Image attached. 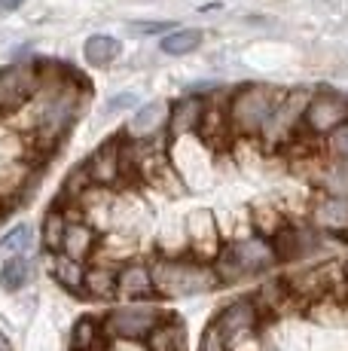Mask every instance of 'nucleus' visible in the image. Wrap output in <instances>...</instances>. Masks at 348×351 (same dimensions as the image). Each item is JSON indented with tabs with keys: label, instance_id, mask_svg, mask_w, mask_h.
<instances>
[{
	"label": "nucleus",
	"instance_id": "nucleus-1",
	"mask_svg": "<svg viewBox=\"0 0 348 351\" xmlns=\"http://www.w3.org/2000/svg\"><path fill=\"white\" fill-rule=\"evenodd\" d=\"M153 290L162 300H184V296L208 293L220 287V278L208 260H186V256H162L150 266Z\"/></svg>",
	"mask_w": 348,
	"mask_h": 351
},
{
	"label": "nucleus",
	"instance_id": "nucleus-2",
	"mask_svg": "<svg viewBox=\"0 0 348 351\" xmlns=\"http://www.w3.org/2000/svg\"><path fill=\"white\" fill-rule=\"evenodd\" d=\"M278 263L275 247H272L269 235H245L229 245H223L211 256V266L217 272L220 285H236V281L247 278V275H260Z\"/></svg>",
	"mask_w": 348,
	"mask_h": 351
},
{
	"label": "nucleus",
	"instance_id": "nucleus-3",
	"mask_svg": "<svg viewBox=\"0 0 348 351\" xmlns=\"http://www.w3.org/2000/svg\"><path fill=\"white\" fill-rule=\"evenodd\" d=\"M278 98L281 92H275L272 86L247 83L242 89H236L229 101H226V117H229L232 134H238V138H260Z\"/></svg>",
	"mask_w": 348,
	"mask_h": 351
},
{
	"label": "nucleus",
	"instance_id": "nucleus-4",
	"mask_svg": "<svg viewBox=\"0 0 348 351\" xmlns=\"http://www.w3.org/2000/svg\"><path fill=\"white\" fill-rule=\"evenodd\" d=\"M165 318V312L153 302H129V306H119L113 312L104 315L101 330L104 339H138L144 342L147 333Z\"/></svg>",
	"mask_w": 348,
	"mask_h": 351
},
{
	"label": "nucleus",
	"instance_id": "nucleus-5",
	"mask_svg": "<svg viewBox=\"0 0 348 351\" xmlns=\"http://www.w3.org/2000/svg\"><path fill=\"white\" fill-rule=\"evenodd\" d=\"M309 98H312L309 89H293L275 101L269 123H266L263 134H260V138L266 141V147H281L293 138V132L303 125V113H306Z\"/></svg>",
	"mask_w": 348,
	"mask_h": 351
},
{
	"label": "nucleus",
	"instance_id": "nucleus-6",
	"mask_svg": "<svg viewBox=\"0 0 348 351\" xmlns=\"http://www.w3.org/2000/svg\"><path fill=\"white\" fill-rule=\"evenodd\" d=\"M284 285L293 293V300L314 302L321 296H327L330 290H336L339 285H345V269L343 263H318V266H309L303 272L287 275Z\"/></svg>",
	"mask_w": 348,
	"mask_h": 351
},
{
	"label": "nucleus",
	"instance_id": "nucleus-7",
	"mask_svg": "<svg viewBox=\"0 0 348 351\" xmlns=\"http://www.w3.org/2000/svg\"><path fill=\"white\" fill-rule=\"evenodd\" d=\"M348 119V98L339 92H312L303 113V128L309 134H330Z\"/></svg>",
	"mask_w": 348,
	"mask_h": 351
},
{
	"label": "nucleus",
	"instance_id": "nucleus-8",
	"mask_svg": "<svg viewBox=\"0 0 348 351\" xmlns=\"http://www.w3.org/2000/svg\"><path fill=\"white\" fill-rule=\"evenodd\" d=\"M40 89V73L31 64H10L0 71V113L22 110Z\"/></svg>",
	"mask_w": 348,
	"mask_h": 351
},
{
	"label": "nucleus",
	"instance_id": "nucleus-9",
	"mask_svg": "<svg viewBox=\"0 0 348 351\" xmlns=\"http://www.w3.org/2000/svg\"><path fill=\"white\" fill-rule=\"evenodd\" d=\"M86 171H89L92 184L110 190V186L123 184V138L101 144L89 159H86Z\"/></svg>",
	"mask_w": 348,
	"mask_h": 351
},
{
	"label": "nucleus",
	"instance_id": "nucleus-10",
	"mask_svg": "<svg viewBox=\"0 0 348 351\" xmlns=\"http://www.w3.org/2000/svg\"><path fill=\"white\" fill-rule=\"evenodd\" d=\"M272 247H275L278 263H297L312 256L321 247L318 229H303V226H281L272 235Z\"/></svg>",
	"mask_w": 348,
	"mask_h": 351
},
{
	"label": "nucleus",
	"instance_id": "nucleus-11",
	"mask_svg": "<svg viewBox=\"0 0 348 351\" xmlns=\"http://www.w3.org/2000/svg\"><path fill=\"white\" fill-rule=\"evenodd\" d=\"M169 113H171L169 101H147V104H140L138 110L129 117L123 138H129V141H153L159 132L169 128Z\"/></svg>",
	"mask_w": 348,
	"mask_h": 351
},
{
	"label": "nucleus",
	"instance_id": "nucleus-12",
	"mask_svg": "<svg viewBox=\"0 0 348 351\" xmlns=\"http://www.w3.org/2000/svg\"><path fill=\"white\" fill-rule=\"evenodd\" d=\"M257 321H260V315H257L253 300H238V302H232V306H226L211 324L223 333V339L229 342V348H232L238 339H245V336H251L253 330H257Z\"/></svg>",
	"mask_w": 348,
	"mask_h": 351
},
{
	"label": "nucleus",
	"instance_id": "nucleus-13",
	"mask_svg": "<svg viewBox=\"0 0 348 351\" xmlns=\"http://www.w3.org/2000/svg\"><path fill=\"white\" fill-rule=\"evenodd\" d=\"M312 223L318 232L327 235H339V239H348V195H330L314 202L312 208Z\"/></svg>",
	"mask_w": 348,
	"mask_h": 351
},
{
	"label": "nucleus",
	"instance_id": "nucleus-14",
	"mask_svg": "<svg viewBox=\"0 0 348 351\" xmlns=\"http://www.w3.org/2000/svg\"><path fill=\"white\" fill-rule=\"evenodd\" d=\"M116 296L125 302H144L150 296H156L150 266H144V263H123L116 269Z\"/></svg>",
	"mask_w": 348,
	"mask_h": 351
},
{
	"label": "nucleus",
	"instance_id": "nucleus-15",
	"mask_svg": "<svg viewBox=\"0 0 348 351\" xmlns=\"http://www.w3.org/2000/svg\"><path fill=\"white\" fill-rule=\"evenodd\" d=\"M98 241H101V235H98V229L92 226L89 220H68L64 239H62V251L58 254L71 256V260H77V263H86L98 251Z\"/></svg>",
	"mask_w": 348,
	"mask_h": 351
},
{
	"label": "nucleus",
	"instance_id": "nucleus-16",
	"mask_svg": "<svg viewBox=\"0 0 348 351\" xmlns=\"http://www.w3.org/2000/svg\"><path fill=\"white\" fill-rule=\"evenodd\" d=\"M202 113H205V98L199 95H184L177 104H171L169 113V138H190V134L199 132V123H202Z\"/></svg>",
	"mask_w": 348,
	"mask_h": 351
},
{
	"label": "nucleus",
	"instance_id": "nucleus-17",
	"mask_svg": "<svg viewBox=\"0 0 348 351\" xmlns=\"http://www.w3.org/2000/svg\"><path fill=\"white\" fill-rule=\"evenodd\" d=\"M186 241L192 245V251L199 254V260L205 256H214L220 251L217 247V229H214V220L208 211H196L186 217Z\"/></svg>",
	"mask_w": 348,
	"mask_h": 351
},
{
	"label": "nucleus",
	"instance_id": "nucleus-18",
	"mask_svg": "<svg viewBox=\"0 0 348 351\" xmlns=\"http://www.w3.org/2000/svg\"><path fill=\"white\" fill-rule=\"evenodd\" d=\"M144 342H147V351H186V327H184V321L165 315L147 333Z\"/></svg>",
	"mask_w": 348,
	"mask_h": 351
},
{
	"label": "nucleus",
	"instance_id": "nucleus-19",
	"mask_svg": "<svg viewBox=\"0 0 348 351\" xmlns=\"http://www.w3.org/2000/svg\"><path fill=\"white\" fill-rule=\"evenodd\" d=\"M83 296H92V300H116V266L95 263V266L86 269Z\"/></svg>",
	"mask_w": 348,
	"mask_h": 351
},
{
	"label": "nucleus",
	"instance_id": "nucleus-20",
	"mask_svg": "<svg viewBox=\"0 0 348 351\" xmlns=\"http://www.w3.org/2000/svg\"><path fill=\"white\" fill-rule=\"evenodd\" d=\"M287 302H293V293L287 290L284 278L266 281V285H260L257 293H253V306H257L260 318H266V315H281Z\"/></svg>",
	"mask_w": 348,
	"mask_h": 351
},
{
	"label": "nucleus",
	"instance_id": "nucleus-21",
	"mask_svg": "<svg viewBox=\"0 0 348 351\" xmlns=\"http://www.w3.org/2000/svg\"><path fill=\"white\" fill-rule=\"evenodd\" d=\"M119 52H123V46H119V40L110 37V34H92V37L83 43V58L92 67L113 64L119 58Z\"/></svg>",
	"mask_w": 348,
	"mask_h": 351
},
{
	"label": "nucleus",
	"instance_id": "nucleus-22",
	"mask_svg": "<svg viewBox=\"0 0 348 351\" xmlns=\"http://www.w3.org/2000/svg\"><path fill=\"white\" fill-rule=\"evenodd\" d=\"M31 184V168L22 162H0V202L10 205L16 193L28 190Z\"/></svg>",
	"mask_w": 348,
	"mask_h": 351
},
{
	"label": "nucleus",
	"instance_id": "nucleus-23",
	"mask_svg": "<svg viewBox=\"0 0 348 351\" xmlns=\"http://www.w3.org/2000/svg\"><path fill=\"white\" fill-rule=\"evenodd\" d=\"M202 40H205V34L199 28H171L159 40V49L165 56H190V52H196L202 46Z\"/></svg>",
	"mask_w": 348,
	"mask_h": 351
},
{
	"label": "nucleus",
	"instance_id": "nucleus-24",
	"mask_svg": "<svg viewBox=\"0 0 348 351\" xmlns=\"http://www.w3.org/2000/svg\"><path fill=\"white\" fill-rule=\"evenodd\" d=\"M34 275V260L28 254L22 256H10L3 260V269H0V287L3 290H22Z\"/></svg>",
	"mask_w": 348,
	"mask_h": 351
},
{
	"label": "nucleus",
	"instance_id": "nucleus-25",
	"mask_svg": "<svg viewBox=\"0 0 348 351\" xmlns=\"http://www.w3.org/2000/svg\"><path fill=\"white\" fill-rule=\"evenodd\" d=\"M92 348H104V330L98 321L83 318L71 330V351H92Z\"/></svg>",
	"mask_w": 348,
	"mask_h": 351
},
{
	"label": "nucleus",
	"instance_id": "nucleus-26",
	"mask_svg": "<svg viewBox=\"0 0 348 351\" xmlns=\"http://www.w3.org/2000/svg\"><path fill=\"white\" fill-rule=\"evenodd\" d=\"M92 186H95V184H92L86 165H77L68 174V178H64V186H62V195H58V202H62V205H79V202L89 195Z\"/></svg>",
	"mask_w": 348,
	"mask_h": 351
},
{
	"label": "nucleus",
	"instance_id": "nucleus-27",
	"mask_svg": "<svg viewBox=\"0 0 348 351\" xmlns=\"http://www.w3.org/2000/svg\"><path fill=\"white\" fill-rule=\"evenodd\" d=\"M31 245H34V229H31L28 223H18L0 239V256H3V260H10V256H22V254L31 251Z\"/></svg>",
	"mask_w": 348,
	"mask_h": 351
},
{
	"label": "nucleus",
	"instance_id": "nucleus-28",
	"mask_svg": "<svg viewBox=\"0 0 348 351\" xmlns=\"http://www.w3.org/2000/svg\"><path fill=\"white\" fill-rule=\"evenodd\" d=\"M83 278H86V263H77L71 256H58L55 260V281L71 293L83 296Z\"/></svg>",
	"mask_w": 348,
	"mask_h": 351
},
{
	"label": "nucleus",
	"instance_id": "nucleus-29",
	"mask_svg": "<svg viewBox=\"0 0 348 351\" xmlns=\"http://www.w3.org/2000/svg\"><path fill=\"white\" fill-rule=\"evenodd\" d=\"M64 226H68V217H64V211H58V208H52V211L43 217L40 235H43V247H46V251H52V254L62 251Z\"/></svg>",
	"mask_w": 348,
	"mask_h": 351
},
{
	"label": "nucleus",
	"instance_id": "nucleus-30",
	"mask_svg": "<svg viewBox=\"0 0 348 351\" xmlns=\"http://www.w3.org/2000/svg\"><path fill=\"white\" fill-rule=\"evenodd\" d=\"M321 186L330 195H348V159H336L333 165H327L321 174Z\"/></svg>",
	"mask_w": 348,
	"mask_h": 351
},
{
	"label": "nucleus",
	"instance_id": "nucleus-31",
	"mask_svg": "<svg viewBox=\"0 0 348 351\" xmlns=\"http://www.w3.org/2000/svg\"><path fill=\"white\" fill-rule=\"evenodd\" d=\"M253 223H257L260 235H269L272 239V235L284 226V214H281L275 205H269V202H260V205H253Z\"/></svg>",
	"mask_w": 348,
	"mask_h": 351
},
{
	"label": "nucleus",
	"instance_id": "nucleus-32",
	"mask_svg": "<svg viewBox=\"0 0 348 351\" xmlns=\"http://www.w3.org/2000/svg\"><path fill=\"white\" fill-rule=\"evenodd\" d=\"M199 351H229V342L223 339V333H220L214 324H208V327H205V336H202V346H199Z\"/></svg>",
	"mask_w": 348,
	"mask_h": 351
},
{
	"label": "nucleus",
	"instance_id": "nucleus-33",
	"mask_svg": "<svg viewBox=\"0 0 348 351\" xmlns=\"http://www.w3.org/2000/svg\"><path fill=\"white\" fill-rule=\"evenodd\" d=\"M330 153L336 159H348V119L336 132H330Z\"/></svg>",
	"mask_w": 348,
	"mask_h": 351
},
{
	"label": "nucleus",
	"instance_id": "nucleus-34",
	"mask_svg": "<svg viewBox=\"0 0 348 351\" xmlns=\"http://www.w3.org/2000/svg\"><path fill=\"white\" fill-rule=\"evenodd\" d=\"M174 25L171 22H135L132 25V31L138 34H159V31H171Z\"/></svg>",
	"mask_w": 348,
	"mask_h": 351
},
{
	"label": "nucleus",
	"instance_id": "nucleus-35",
	"mask_svg": "<svg viewBox=\"0 0 348 351\" xmlns=\"http://www.w3.org/2000/svg\"><path fill=\"white\" fill-rule=\"evenodd\" d=\"M132 104H135V92H125V95H116V98L107 101L110 110H123V107H132Z\"/></svg>",
	"mask_w": 348,
	"mask_h": 351
},
{
	"label": "nucleus",
	"instance_id": "nucleus-36",
	"mask_svg": "<svg viewBox=\"0 0 348 351\" xmlns=\"http://www.w3.org/2000/svg\"><path fill=\"white\" fill-rule=\"evenodd\" d=\"M22 3H25V0H0V10H3V12H16V10H22Z\"/></svg>",
	"mask_w": 348,
	"mask_h": 351
},
{
	"label": "nucleus",
	"instance_id": "nucleus-37",
	"mask_svg": "<svg viewBox=\"0 0 348 351\" xmlns=\"http://www.w3.org/2000/svg\"><path fill=\"white\" fill-rule=\"evenodd\" d=\"M0 351H12V346H10V339H6L3 330H0Z\"/></svg>",
	"mask_w": 348,
	"mask_h": 351
},
{
	"label": "nucleus",
	"instance_id": "nucleus-38",
	"mask_svg": "<svg viewBox=\"0 0 348 351\" xmlns=\"http://www.w3.org/2000/svg\"><path fill=\"white\" fill-rule=\"evenodd\" d=\"M3 214H6V205H3V202H0V220H3Z\"/></svg>",
	"mask_w": 348,
	"mask_h": 351
},
{
	"label": "nucleus",
	"instance_id": "nucleus-39",
	"mask_svg": "<svg viewBox=\"0 0 348 351\" xmlns=\"http://www.w3.org/2000/svg\"><path fill=\"white\" fill-rule=\"evenodd\" d=\"M343 269H345V285H348V260L343 263Z\"/></svg>",
	"mask_w": 348,
	"mask_h": 351
},
{
	"label": "nucleus",
	"instance_id": "nucleus-40",
	"mask_svg": "<svg viewBox=\"0 0 348 351\" xmlns=\"http://www.w3.org/2000/svg\"><path fill=\"white\" fill-rule=\"evenodd\" d=\"M92 351H104V348H92Z\"/></svg>",
	"mask_w": 348,
	"mask_h": 351
}]
</instances>
